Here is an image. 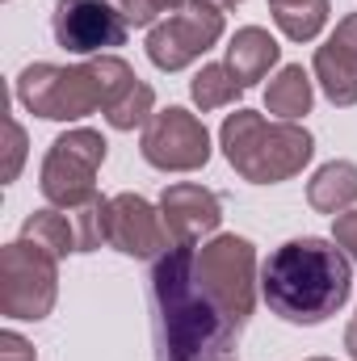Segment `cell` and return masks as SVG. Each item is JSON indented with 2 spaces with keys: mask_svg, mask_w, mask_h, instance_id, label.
<instances>
[{
  "mask_svg": "<svg viewBox=\"0 0 357 361\" xmlns=\"http://www.w3.org/2000/svg\"><path fill=\"white\" fill-rule=\"evenodd\" d=\"M193 244H173L164 257H156L147 277L152 298V341L156 361H219L231 357L236 328L219 311V302L206 294L193 265Z\"/></svg>",
  "mask_w": 357,
  "mask_h": 361,
  "instance_id": "1",
  "label": "cell"
},
{
  "mask_svg": "<svg viewBox=\"0 0 357 361\" xmlns=\"http://www.w3.org/2000/svg\"><path fill=\"white\" fill-rule=\"evenodd\" d=\"M261 294L269 311L286 324H324L353 294V261L337 248V240H286L269 252L261 269Z\"/></svg>",
  "mask_w": 357,
  "mask_h": 361,
  "instance_id": "2",
  "label": "cell"
},
{
  "mask_svg": "<svg viewBox=\"0 0 357 361\" xmlns=\"http://www.w3.org/2000/svg\"><path fill=\"white\" fill-rule=\"evenodd\" d=\"M139 76L118 55H92L89 63H30L17 76V101L51 122H76L118 101Z\"/></svg>",
  "mask_w": 357,
  "mask_h": 361,
  "instance_id": "3",
  "label": "cell"
},
{
  "mask_svg": "<svg viewBox=\"0 0 357 361\" xmlns=\"http://www.w3.org/2000/svg\"><path fill=\"white\" fill-rule=\"evenodd\" d=\"M219 147H223L227 164L253 185H282V180L298 177L315 156V139L307 126L269 122L257 109L227 114L223 130H219Z\"/></svg>",
  "mask_w": 357,
  "mask_h": 361,
  "instance_id": "4",
  "label": "cell"
},
{
  "mask_svg": "<svg viewBox=\"0 0 357 361\" xmlns=\"http://www.w3.org/2000/svg\"><path fill=\"white\" fill-rule=\"evenodd\" d=\"M193 265H198V281L219 302L227 324L236 332H244V324L257 307V248H253V240L214 235L210 244H202L193 252Z\"/></svg>",
  "mask_w": 357,
  "mask_h": 361,
  "instance_id": "5",
  "label": "cell"
},
{
  "mask_svg": "<svg viewBox=\"0 0 357 361\" xmlns=\"http://www.w3.org/2000/svg\"><path fill=\"white\" fill-rule=\"evenodd\" d=\"M59 298V261L30 244L13 240L0 248V311L8 319H47Z\"/></svg>",
  "mask_w": 357,
  "mask_h": 361,
  "instance_id": "6",
  "label": "cell"
},
{
  "mask_svg": "<svg viewBox=\"0 0 357 361\" xmlns=\"http://www.w3.org/2000/svg\"><path fill=\"white\" fill-rule=\"evenodd\" d=\"M105 139L101 130H89V126H76V130H63L47 160H42V173H38V189L51 206L68 210V206H80L97 193V173L105 164Z\"/></svg>",
  "mask_w": 357,
  "mask_h": 361,
  "instance_id": "7",
  "label": "cell"
},
{
  "mask_svg": "<svg viewBox=\"0 0 357 361\" xmlns=\"http://www.w3.org/2000/svg\"><path fill=\"white\" fill-rule=\"evenodd\" d=\"M219 38H223V8L206 0H189L185 8H177L173 17L147 30V59L160 72H181L198 63Z\"/></svg>",
  "mask_w": 357,
  "mask_h": 361,
  "instance_id": "8",
  "label": "cell"
},
{
  "mask_svg": "<svg viewBox=\"0 0 357 361\" xmlns=\"http://www.w3.org/2000/svg\"><path fill=\"white\" fill-rule=\"evenodd\" d=\"M139 152L160 173H198L210 160V130L202 126L198 114L169 105V109H156L152 122L143 126Z\"/></svg>",
  "mask_w": 357,
  "mask_h": 361,
  "instance_id": "9",
  "label": "cell"
},
{
  "mask_svg": "<svg viewBox=\"0 0 357 361\" xmlns=\"http://www.w3.org/2000/svg\"><path fill=\"white\" fill-rule=\"evenodd\" d=\"M55 42L72 55H109L126 42L131 21L114 0H59L51 13Z\"/></svg>",
  "mask_w": 357,
  "mask_h": 361,
  "instance_id": "10",
  "label": "cell"
},
{
  "mask_svg": "<svg viewBox=\"0 0 357 361\" xmlns=\"http://www.w3.org/2000/svg\"><path fill=\"white\" fill-rule=\"evenodd\" d=\"M105 244L135 261H156L169 252V227L160 210L139 193H114L105 202Z\"/></svg>",
  "mask_w": 357,
  "mask_h": 361,
  "instance_id": "11",
  "label": "cell"
},
{
  "mask_svg": "<svg viewBox=\"0 0 357 361\" xmlns=\"http://www.w3.org/2000/svg\"><path fill=\"white\" fill-rule=\"evenodd\" d=\"M160 219L169 227L173 244H198L202 235L219 231L223 223V202L214 189L193 185V180H177L160 193Z\"/></svg>",
  "mask_w": 357,
  "mask_h": 361,
  "instance_id": "12",
  "label": "cell"
},
{
  "mask_svg": "<svg viewBox=\"0 0 357 361\" xmlns=\"http://www.w3.org/2000/svg\"><path fill=\"white\" fill-rule=\"evenodd\" d=\"M315 80L332 105H357V13L341 17L332 38L324 47H315V63H311Z\"/></svg>",
  "mask_w": 357,
  "mask_h": 361,
  "instance_id": "13",
  "label": "cell"
},
{
  "mask_svg": "<svg viewBox=\"0 0 357 361\" xmlns=\"http://www.w3.org/2000/svg\"><path fill=\"white\" fill-rule=\"evenodd\" d=\"M277 59H282V47H277V38L269 30H261V25H244L227 42V68L240 76L244 89H253L257 80H265L269 68Z\"/></svg>",
  "mask_w": 357,
  "mask_h": 361,
  "instance_id": "14",
  "label": "cell"
},
{
  "mask_svg": "<svg viewBox=\"0 0 357 361\" xmlns=\"http://www.w3.org/2000/svg\"><path fill=\"white\" fill-rule=\"evenodd\" d=\"M307 202L320 214H345L357 202V164L353 160H328L324 169H315V177L307 180Z\"/></svg>",
  "mask_w": 357,
  "mask_h": 361,
  "instance_id": "15",
  "label": "cell"
},
{
  "mask_svg": "<svg viewBox=\"0 0 357 361\" xmlns=\"http://www.w3.org/2000/svg\"><path fill=\"white\" fill-rule=\"evenodd\" d=\"M21 240H30V244L47 248L55 261H63L68 252H80L76 223H72V214H68V210H59V206H42V210H34V214L21 223Z\"/></svg>",
  "mask_w": 357,
  "mask_h": 361,
  "instance_id": "16",
  "label": "cell"
},
{
  "mask_svg": "<svg viewBox=\"0 0 357 361\" xmlns=\"http://www.w3.org/2000/svg\"><path fill=\"white\" fill-rule=\"evenodd\" d=\"M311 101H315L311 76L298 63H286L265 89V105L277 122H298L303 114H311Z\"/></svg>",
  "mask_w": 357,
  "mask_h": 361,
  "instance_id": "17",
  "label": "cell"
},
{
  "mask_svg": "<svg viewBox=\"0 0 357 361\" xmlns=\"http://www.w3.org/2000/svg\"><path fill=\"white\" fill-rule=\"evenodd\" d=\"M269 13L290 42H311L328 25L332 4L328 0H269Z\"/></svg>",
  "mask_w": 357,
  "mask_h": 361,
  "instance_id": "18",
  "label": "cell"
},
{
  "mask_svg": "<svg viewBox=\"0 0 357 361\" xmlns=\"http://www.w3.org/2000/svg\"><path fill=\"white\" fill-rule=\"evenodd\" d=\"M244 92L240 76L227 68V63H202V72L189 80V97L193 105L206 114V109H223V105H236V97Z\"/></svg>",
  "mask_w": 357,
  "mask_h": 361,
  "instance_id": "19",
  "label": "cell"
},
{
  "mask_svg": "<svg viewBox=\"0 0 357 361\" xmlns=\"http://www.w3.org/2000/svg\"><path fill=\"white\" fill-rule=\"evenodd\" d=\"M101 114H105V122H109L114 130L147 126V122H152V114H156V89H152V85H143V80H135L131 89L118 97V101H109Z\"/></svg>",
  "mask_w": 357,
  "mask_h": 361,
  "instance_id": "20",
  "label": "cell"
},
{
  "mask_svg": "<svg viewBox=\"0 0 357 361\" xmlns=\"http://www.w3.org/2000/svg\"><path fill=\"white\" fill-rule=\"evenodd\" d=\"M114 4L135 30H147V25H160V13H177L189 0H114Z\"/></svg>",
  "mask_w": 357,
  "mask_h": 361,
  "instance_id": "21",
  "label": "cell"
},
{
  "mask_svg": "<svg viewBox=\"0 0 357 361\" xmlns=\"http://www.w3.org/2000/svg\"><path fill=\"white\" fill-rule=\"evenodd\" d=\"M4 130H8V147H4V185H8V180H17L21 164H25V130H21L17 118H8Z\"/></svg>",
  "mask_w": 357,
  "mask_h": 361,
  "instance_id": "22",
  "label": "cell"
},
{
  "mask_svg": "<svg viewBox=\"0 0 357 361\" xmlns=\"http://www.w3.org/2000/svg\"><path fill=\"white\" fill-rule=\"evenodd\" d=\"M332 240H337V248L357 265V210L337 214V223H332Z\"/></svg>",
  "mask_w": 357,
  "mask_h": 361,
  "instance_id": "23",
  "label": "cell"
},
{
  "mask_svg": "<svg viewBox=\"0 0 357 361\" xmlns=\"http://www.w3.org/2000/svg\"><path fill=\"white\" fill-rule=\"evenodd\" d=\"M0 361H38L34 357V345L17 332H0Z\"/></svg>",
  "mask_w": 357,
  "mask_h": 361,
  "instance_id": "24",
  "label": "cell"
},
{
  "mask_svg": "<svg viewBox=\"0 0 357 361\" xmlns=\"http://www.w3.org/2000/svg\"><path fill=\"white\" fill-rule=\"evenodd\" d=\"M345 349H349V357L357 361V315H353V324L345 328Z\"/></svg>",
  "mask_w": 357,
  "mask_h": 361,
  "instance_id": "25",
  "label": "cell"
},
{
  "mask_svg": "<svg viewBox=\"0 0 357 361\" xmlns=\"http://www.w3.org/2000/svg\"><path fill=\"white\" fill-rule=\"evenodd\" d=\"M206 4H214V8H236V4H244V0H206Z\"/></svg>",
  "mask_w": 357,
  "mask_h": 361,
  "instance_id": "26",
  "label": "cell"
},
{
  "mask_svg": "<svg viewBox=\"0 0 357 361\" xmlns=\"http://www.w3.org/2000/svg\"><path fill=\"white\" fill-rule=\"evenodd\" d=\"M219 361H236V357H219Z\"/></svg>",
  "mask_w": 357,
  "mask_h": 361,
  "instance_id": "27",
  "label": "cell"
},
{
  "mask_svg": "<svg viewBox=\"0 0 357 361\" xmlns=\"http://www.w3.org/2000/svg\"><path fill=\"white\" fill-rule=\"evenodd\" d=\"M311 361H328V357H311Z\"/></svg>",
  "mask_w": 357,
  "mask_h": 361,
  "instance_id": "28",
  "label": "cell"
}]
</instances>
